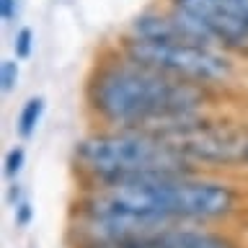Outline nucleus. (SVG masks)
<instances>
[{"label": "nucleus", "instance_id": "423d86ee", "mask_svg": "<svg viewBox=\"0 0 248 248\" xmlns=\"http://www.w3.org/2000/svg\"><path fill=\"white\" fill-rule=\"evenodd\" d=\"M197 23L235 60H248V0H163Z\"/></svg>", "mask_w": 248, "mask_h": 248}, {"label": "nucleus", "instance_id": "f257e3e1", "mask_svg": "<svg viewBox=\"0 0 248 248\" xmlns=\"http://www.w3.org/2000/svg\"><path fill=\"white\" fill-rule=\"evenodd\" d=\"M225 91L189 83L106 46L83 83V114L91 127L168 132L194 116L225 108Z\"/></svg>", "mask_w": 248, "mask_h": 248}, {"label": "nucleus", "instance_id": "f8f14e48", "mask_svg": "<svg viewBox=\"0 0 248 248\" xmlns=\"http://www.w3.org/2000/svg\"><path fill=\"white\" fill-rule=\"evenodd\" d=\"M13 220L18 228H29L31 220H34V207H31L29 199H21L18 204H13Z\"/></svg>", "mask_w": 248, "mask_h": 248}, {"label": "nucleus", "instance_id": "ddd939ff", "mask_svg": "<svg viewBox=\"0 0 248 248\" xmlns=\"http://www.w3.org/2000/svg\"><path fill=\"white\" fill-rule=\"evenodd\" d=\"M18 13V0H0V16L3 21H13Z\"/></svg>", "mask_w": 248, "mask_h": 248}, {"label": "nucleus", "instance_id": "6e6552de", "mask_svg": "<svg viewBox=\"0 0 248 248\" xmlns=\"http://www.w3.org/2000/svg\"><path fill=\"white\" fill-rule=\"evenodd\" d=\"M44 111H46V101L44 96H31L23 101L18 116H16V132H18V137L29 140L36 135L39 124L44 119Z\"/></svg>", "mask_w": 248, "mask_h": 248}, {"label": "nucleus", "instance_id": "9d476101", "mask_svg": "<svg viewBox=\"0 0 248 248\" xmlns=\"http://www.w3.org/2000/svg\"><path fill=\"white\" fill-rule=\"evenodd\" d=\"M26 166V150L23 147H11V150L5 153V163H3V170L8 178H16L23 170Z\"/></svg>", "mask_w": 248, "mask_h": 248}, {"label": "nucleus", "instance_id": "39448f33", "mask_svg": "<svg viewBox=\"0 0 248 248\" xmlns=\"http://www.w3.org/2000/svg\"><path fill=\"white\" fill-rule=\"evenodd\" d=\"M114 46L142 65L209 88L228 91L240 75V60L204 42H150L122 34Z\"/></svg>", "mask_w": 248, "mask_h": 248}, {"label": "nucleus", "instance_id": "9b49d317", "mask_svg": "<svg viewBox=\"0 0 248 248\" xmlns=\"http://www.w3.org/2000/svg\"><path fill=\"white\" fill-rule=\"evenodd\" d=\"M0 83H3V93H11L18 85V62L16 60L0 62Z\"/></svg>", "mask_w": 248, "mask_h": 248}, {"label": "nucleus", "instance_id": "0eeeda50", "mask_svg": "<svg viewBox=\"0 0 248 248\" xmlns=\"http://www.w3.org/2000/svg\"><path fill=\"white\" fill-rule=\"evenodd\" d=\"M127 248H248V235L238 225H168Z\"/></svg>", "mask_w": 248, "mask_h": 248}, {"label": "nucleus", "instance_id": "7ed1b4c3", "mask_svg": "<svg viewBox=\"0 0 248 248\" xmlns=\"http://www.w3.org/2000/svg\"><path fill=\"white\" fill-rule=\"evenodd\" d=\"M70 168L75 173V189L199 173L168 135L127 127H91L83 132L70 150Z\"/></svg>", "mask_w": 248, "mask_h": 248}, {"label": "nucleus", "instance_id": "4468645a", "mask_svg": "<svg viewBox=\"0 0 248 248\" xmlns=\"http://www.w3.org/2000/svg\"><path fill=\"white\" fill-rule=\"evenodd\" d=\"M70 248H127V243H96V240H91V243H73Z\"/></svg>", "mask_w": 248, "mask_h": 248}, {"label": "nucleus", "instance_id": "20e7f679", "mask_svg": "<svg viewBox=\"0 0 248 248\" xmlns=\"http://www.w3.org/2000/svg\"><path fill=\"white\" fill-rule=\"evenodd\" d=\"M199 173L248 178V114L209 111L163 132Z\"/></svg>", "mask_w": 248, "mask_h": 248}, {"label": "nucleus", "instance_id": "f03ea898", "mask_svg": "<svg viewBox=\"0 0 248 248\" xmlns=\"http://www.w3.org/2000/svg\"><path fill=\"white\" fill-rule=\"evenodd\" d=\"M70 209L114 212L153 225H238L248 217V184L220 173H176L75 189Z\"/></svg>", "mask_w": 248, "mask_h": 248}, {"label": "nucleus", "instance_id": "1a4fd4ad", "mask_svg": "<svg viewBox=\"0 0 248 248\" xmlns=\"http://www.w3.org/2000/svg\"><path fill=\"white\" fill-rule=\"evenodd\" d=\"M34 44H36L34 31H31L29 26H21L18 31H16V36H13L16 60H26V57H31V52H34Z\"/></svg>", "mask_w": 248, "mask_h": 248}]
</instances>
